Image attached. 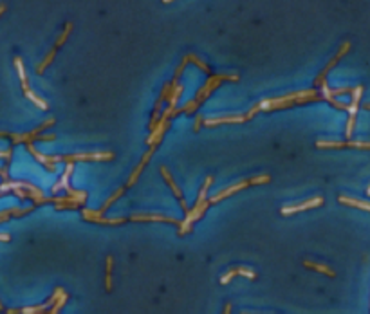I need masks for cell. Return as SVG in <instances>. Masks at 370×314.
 Here are the masks:
<instances>
[{
    "label": "cell",
    "mask_w": 370,
    "mask_h": 314,
    "mask_svg": "<svg viewBox=\"0 0 370 314\" xmlns=\"http://www.w3.org/2000/svg\"><path fill=\"white\" fill-rule=\"evenodd\" d=\"M222 81H239V74H217V76H210L208 78V81L203 85V87L197 91V94H195V98L193 100L197 101L199 105H203L204 101L210 98V94L213 91H215L217 87H219Z\"/></svg>",
    "instance_id": "1"
},
{
    "label": "cell",
    "mask_w": 370,
    "mask_h": 314,
    "mask_svg": "<svg viewBox=\"0 0 370 314\" xmlns=\"http://www.w3.org/2000/svg\"><path fill=\"white\" fill-rule=\"evenodd\" d=\"M112 152H94V154H72V155H51L52 164L58 163H76V161H112Z\"/></svg>",
    "instance_id": "2"
},
{
    "label": "cell",
    "mask_w": 370,
    "mask_h": 314,
    "mask_svg": "<svg viewBox=\"0 0 370 314\" xmlns=\"http://www.w3.org/2000/svg\"><path fill=\"white\" fill-rule=\"evenodd\" d=\"M350 96H352V101H350L349 108H347V112H349V121H347V128H345L347 137H350L352 132H354L356 116H358V108H359V100H361V96H363V85L354 87V91H352V94Z\"/></svg>",
    "instance_id": "3"
},
{
    "label": "cell",
    "mask_w": 370,
    "mask_h": 314,
    "mask_svg": "<svg viewBox=\"0 0 370 314\" xmlns=\"http://www.w3.org/2000/svg\"><path fill=\"white\" fill-rule=\"evenodd\" d=\"M208 206H210V203H208V201H204L203 204H195V206L188 211L186 217H184V220L181 222V226H179V235H181V237H184L186 233H190L193 222H195V220H199L201 217L206 213Z\"/></svg>",
    "instance_id": "4"
},
{
    "label": "cell",
    "mask_w": 370,
    "mask_h": 314,
    "mask_svg": "<svg viewBox=\"0 0 370 314\" xmlns=\"http://www.w3.org/2000/svg\"><path fill=\"white\" fill-rule=\"evenodd\" d=\"M54 118H47V120L44 121V123L40 125V127H36L35 130H31V132H27V134H11L9 137L13 139V143H27V145H31L33 141H36L38 139V135H40V132H44L45 128H49V127H52L54 125Z\"/></svg>",
    "instance_id": "5"
},
{
    "label": "cell",
    "mask_w": 370,
    "mask_h": 314,
    "mask_svg": "<svg viewBox=\"0 0 370 314\" xmlns=\"http://www.w3.org/2000/svg\"><path fill=\"white\" fill-rule=\"evenodd\" d=\"M130 220L132 222H168L177 227L183 222V220L175 219V217H166V215H161V213H135L130 217Z\"/></svg>",
    "instance_id": "6"
},
{
    "label": "cell",
    "mask_w": 370,
    "mask_h": 314,
    "mask_svg": "<svg viewBox=\"0 0 370 314\" xmlns=\"http://www.w3.org/2000/svg\"><path fill=\"white\" fill-rule=\"evenodd\" d=\"M349 51H350V42H347V40H345V42H343V44H341V47H339V51L334 54V58H332V60H330L329 64L325 65V69H323V71L320 72L318 76H316L315 85H318V87H322V85H325V83H327V81H325V78H327V74H329V72H330V69L334 67V65L338 64L339 60H341V56H345Z\"/></svg>",
    "instance_id": "7"
},
{
    "label": "cell",
    "mask_w": 370,
    "mask_h": 314,
    "mask_svg": "<svg viewBox=\"0 0 370 314\" xmlns=\"http://www.w3.org/2000/svg\"><path fill=\"white\" fill-rule=\"evenodd\" d=\"M81 219H83V220H91V222H96V224H105V226H118V224H125V222H127V219H125V217H118V219H105L101 211L87 210V208H85V210L81 211Z\"/></svg>",
    "instance_id": "8"
},
{
    "label": "cell",
    "mask_w": 370,
    "mask_h": 314,
    "mask_svg": "<svg viewBox=\"0 0 370 314\" xmlns=\"http://www.w3.org/2000/svg\"><path fill=\"white\" fill-rule=\"evenodd\" d=\"M323 204V197H315V199H309V201H305V203H296V204H291V206H283L282 208V211L280 213L282 215H295V213H298V211H303V210H310V208H318V206H322Z\"/></svg>",
    "instance_id": "9"
},
{
    "label": "cell",
    "mask_w": 370,
    "mask_h": 314,
    "mask_svg": "<svg viewBox=\"0 0 370 314\" xmlns=\"http://www.w3.org/2000/svg\"><path fill=\"white\" fill-rule=\"evenodd\" d=\"M247 186H251L249 181H240V183L233 184V186L224 188V190H220L219 193H215L213 197H210V199H208V203H210V204H217V203H220V201L226 199V197H230V195H235L237 191L244 190V188H247Z\"/></svg>",
    "instance_id": "10"
},
{
    "label": "cell",
    "mask_w": 370,
    "mask_h": 314,
    "mask_svg": "<svg viewBox=\"0 0 370 314\" xmlns=\"http://www.w3.org/2000/svg\"><path fill=\"white\" fill-rule=\"evenodd\" d=\"M155 148L157 147H150L148 148V152H145L143 154V159L139 161V164L134 168V172L130 174V177H128V183L125 184V188H130V186H134L135 183H137V179H139V175H141V172L145 170V166L148 164V161L152 159V155H154V152H155Z\"/></svg>",
    "instance_id": "11"
},
{
    "label": "cell",
    "mask_w": 370,
    "mask_h": 314,
    "mask_svg": "<svg viewBox=\"0 0 370 314\" xmlns=\"http://www.w3.org/2000/svg\"><path fill=\"white\" fill-rule=\"evenodd\" d=\"M246 114H237V116H220V118H208L204 120V127L208 128H213L217 125H222V123H246Z\"/></svg>",
    "instance_id": "12"
},
{
    "label": "cell",
    "mask_w": 370,
    "mask_h": 314,
    "mask_svg": "<svg viewBox=\"0 0 370 314\" xmlns=\"http://www.w3.org/2000/svg\"><path fill=\"white\" fill-rule=\"evenodd\" d=\"M235 276H246V278H249V280H255V271L253 269H249V267H233V269H230V271H226V273L222 274V278H220V283H224L226 286L230 280H233Z\"/></svg>",
    "instance_id": "13"
},
{
    "label": "cell",
    "mask_w": 370,
    "mask_h": 314,
    "mask_svg": "<svg viewBox=\"0 0 370 314\" xmlns=\"http://www.w3.org/2000/svg\"><path fill=\"white\" fill-rule=\"evenodd\" d=\"M27 150H29V154L35 157L38 163H42L45 166V170L47 172H51V174H54L56 172V164H52V161H51V155H45V154H42V152H38L36 150L33 145H27Z\"/></svg>",
    "instance_id": "14"
},
{
    "label": "cell",
    "mask_w": 370,
    "mask_h": 314,
    "mask_svg": "<svg viewBox=\"0 0 370 314\" xmlns=\"http://www.w3.org/2000/svg\"><path fill=\"white\" fill-rule=\"evenodd\" d=\"M177 81H179V80H172V81H168V83L163 87V91H161L159 98H157V103H155V110H157V112H161V107H163V103H164V101H168V98H170L172 91H174V89L177 87V85H179Z\"/></svg>",
    "instance_id": "15"
},
{
    "label": "cell",
    "mask_w": 370,
    "mask_h": 314,
    "mask_svg": "<svg viewBox=\"0 0 370 314\" xmlns=\"http://www.w3.org/2000/svg\"><path fill=\"white\" fill-rule=\"evenodd\" d=\"M303 266L309 267V269L318 271V273L325 274V276H329V278H334V276H336L334 269H332V267H329V266H325V264H318V262H310V260H303Z\"/></svg>",
    "instance_id": "16"
},
{
    "label": "cell",
    "mask_w": 370,
    "mask_h": 314,
    "mask_svg": "<svg viewBox=\"0 0 370 314\" xmlns=\"http://www.w3.org/2000/svg\"><path fill=\"white\" fill-rule=\"evenodd\" d=\"M339 203L347 204V206H352V208H359V210H365L370 211V203L368 201H361V199H352V197H345V195H339Z\"/></svg>",
    "instance_id": "17"
},
{
    "label": "cell",
    "mask_w": 370,
    "mask_h": 314,
    "mask_svg": "<svg viewBox=\"0 0 370 314\" xmlns=\"http://www.w3.org/2000/svg\"><path fill=\"white\" fill-rule=\"evenodd\" d=\"M159 170H161V174H163V177H164V181H166V184L172 188V191H174V195H175V197H177V199H179V201L183 199V191H181V188L177 186V184H175L174 177H172V175H170V172H168V168H166V166H161Z\"/></svg>",
    "instance_id": "18"
},
{
    "label": "cell",
    "mask_w": 370,
    "mask_h": 314,
    "mask_svg": "<svg viewBox=\"0 0 370 314\" xmlns=\"http://www.w3.org/2000/svg\"><path fill=\"white\" fill-rule=\"evenodd\" d=\"M72 172H74V166H72V163L67 164V168H65V174L62 175L60 183H56L54 186H52V193H58V190H62V188H69V179H71Z\"/></svg>",
    "instance_id": "19"
},
{
    "label": "cell",
    "mask_w": 370,
    "mask_h": 314,
    "mask_svg": "<svg viewBox=\"0 0 370 314\" xmlns=\"http://www.w3.org/2000/svg\"><path fill=\"white\" fill-rule=\"evenodd\" d=\"M199 107H201V105L197 103L195 100H190V101H186L183 107L175 108V110L172 112V118H175V116H179V114H195Z\"/></svg>",
    "instance_id": "20"
},
{
    "label": "cell",
    "mask_w": 370,
    "mask_h": 314,
    "mask_svg": "<svg viewBox=\"0 0 370 314\" xmlns=\"http://www.w3.org/2000/svg\"><path fill=\"white\" fill-rule=\"evenodd\" d=\"M22 89H24V94L27 96L29 100H31L33 103L36 105V107H38V108H42V110H47V108H49L47 101H45V100H42V98H38V96H36L35 92L31 91V87H29V85H27V87H22Z\"/></svg>",
    "instance_id": "21"
},
{
    "label": "cell",
    "mask_w": 370,
    "mask_h": 314,
    "mask_svg": "<svg viewBox=\"0 0 370 314\" xmlns=\"http://www.w3.org/2000/svg\"><path fill=\"white\" fill-rule=\"evenodd\" d=\"M181 94H183V85H177V87L172 91L170 98H168V108L175 110V107H177V103H179V100H181Z\"/></svg>",
    "instance_id": "22"
},
{
    "label": "cell",
    "mask_w": 370,
    "mask_h": 314,
    "mask_svg": "<svg viewBox=\"0 0 370 314\" xmlns=\"http://www.w3.org/2000/svg\"><path fill=\"white\" fill-rule=\"evenodd\" d=\"M125 193V186H121V188H118V190H116L114 191V193H112L110 195V199H107V201H105V204H103V206H101V213H105V211H107L108 210V208H110L112 206V204H114L116 203V201H118V199H120V197H121V195H123Z\"/></svg>",
    "instance_id": "23"
},
{
    "label": "cell",
    "mask_w": 370,
    "mask_h": 314,
    "mask_svg": "<svg viewBox=\"0 0 370 314\" xmlns=\"http://www.w3.org/2000/svg\"><path fill=\"white\" fill-rule=\"evenodd\" d=\"M112 264H114V256H107V274H105V289L107 293L112 291Z\"/></svg>",
    "instance_id": "24"
},
{
    "label": "cell",
    "mask_w": 370,
    "mask_h": 314,
    "mask_svg": "<svg viewBox=\"0 0 370 314\" xmlns=\"http://www.w3.org/2000/svg\"><path fill=\"white\" fill-rule=\"evenodd\" d=\"M71 31H72V24L69 22V24H65V29L60 33V36H58V40H56V44H54V49L58 51V49L62 47V45L67 42V38H69V35H71Z\"/></svg>",
    "instance_id": "25"
},
{
    "label": "cell",
    "mask_w": 370,
    "mask_h": 314,
    "mask_svg": "<svg viewBox=\"0 0 370 314\" xmlns=\"http://www.w3.org/2000/svg\"><path fill=\"white\" fill-rule=\"evenodd\" d=\"M54 56H56V49L52 47L51 51L47 52V56H45V58H44V62H42V64L38 65V67H36V72H38V74H42V72H44L45 69H47L49 65H51V62L54 60Z\"/></svg>",
    "instance_id": "26"
},
{
    "label": "cell",
    "mask_w": 370,
    "mask_h": 314,
    "mask_svg": "<svg viewBox=\"0 0 370 314\" xmlns=\"http://www.w3.org/2000/svg\"><path fill=\"white\" fill-rule=\"evenodd\" d=\"M318 148H347L345 141H316Z\"/></svg>",
    "instance_id": "27"
},
{
    "label": "cell",
    "mask_w": 370,
    "mask_h": 314,
    "mask_svg": "<svg viewBox=\"0 0 370 314\" xmlns=\"http://www.w3.org/2000/svg\"><path fill=\"white\" fill-rule=\"evenodd\" d=\"M188 60H190V62H193V64H195L197 67L201 69V71H204V72H206V74H211V69H210V65H208V64H204L203 60H199V58H197L195 54H188Z\"/></svg>",
    "instance_id": "28"
},
{
    "label": "cell",
    "mask_w": 370,
    "mask_h": 314,
    "mask_svg": "<svg viewBox=\"0 0 370 314\" xmlns=\"http://www.w3.org/2000/svg\"><path fill=\"white\" fill-rule=\"evenodd\" d=\"M247 181H249L251 186H253V184H266V183H269V181H271V175H267V174L255 175V177H251V179H247Z\"/></svg>",
    "instance_id": "29"
},
{
    "label": "cell",
    "mask_w": 370,
    "mask_h": 314,
    "mask_svg": "<svg viewBox=\"0 0 370 314\" xmlns=\"http://www.w3.org/2000/svg\"><path fill=\"white\" fill-rule=\"evenodd\" d=\"M81 204H78V203H62V204H54V208L58 211H62V210H78Z\"/></svg>",
    "instance_id": "30"
},
{
    "label": "cell",
    "mask_w": 370,
    "mask_h": 314,
    "mask_svg": "<svg viewBox=\"0 0 370 314\" xmlns=\"http://www.w3.org/2000/svg\"><path fill=\"white\" fill-rule=\"evenodd\" d=\"M11 154H13V150H11V148H8V150L0 152V157H2V159H6L9 163V161H11Z\"/></svg>",
    "instance_id": "31"
},
{
    "label": "cell",
    "mask_w": 370,
    "mask_h": 314,
    "mask_svg": "<svg viewBox=\"0 0 370 314\" xmlns=\"http://www.w3.org/2000/svg\"><path fill=\"white\" fill-rule=\"evenodd\" d=\"M56 135L54 134H47V135H38V139L36 141H54Z\"/></svg>",
    "instance_id": "32"
},
{
    "label": "cell",
    "mask_w": 370,
    "mask_h": 314,
    "mask_svg": "<svg viewBox=\"0 0 370 314\" xmlns=\"http://www.w3.org/2000/svg\"><path fill=\"white\" fill-rule=\"evenodd\" d=\"M0 177L4 181H8V177H9V174H8V166H0Z\"/></svg>",
    "instance_id": "33"
},
{
    "label": "cell",
    "mask_w": 370,
    "mask_h": 314,
    "mask_svg": "<svg viewBox=\"0 0 370 314\" xmlns=\"http://www.w3.org/2000/svg\"><path fill=\"white\" fill-rule=\"evenodd\" d=\"M203 118H201V114H197V118H195V127H193V130L195 132H199V128H201V123H203Z\"/></svg>",
    "instance_id": "34"
},
{
    "label": "cell",
    "mask_w": 370,
    "mask_h": 314,
    "mask_svg": "<svg viewBox=\"0 0 370 314\" xmlns=\"http://www.w3.org/2000/svg\"><path fill=\"white\" fill-rule=\"evenodd\" d=\"M11 240V235L9 233H0V242H9Z\"/></svg>",
    "instance_id": "35"
},
{
    "label": "cell",
    "mask_w": 370,
    "mask_h": 314,
    "mask_svg": "<svg viewBox=\"0 0 370 314\" xmlns=\"http://www.w3.org/2000/svg\"><path fill=\"white\" fill-rule=\"evenodd\" d=\"M179 204H181V208L184 210V213H188V211H190V210H188V204H186V201H184V199H181Z\"/></svg>",
    "instance_id": "36"
},
{
    "label": "cell",
    "mask_w": 370,
    "mask_h": 314,
    "mask_svg": "<svg viewBox=\"0 0 370 314\" xmlns=\"http://www.w3.org/2000/svg\"><path fill=\"white\" fill-rule=\"evenodd\" d=\"M224 314H231V303H226V307H224Z\"/></svg>",
    "instance_id": "37"
},
{
    "label": "cell",
    "mask_w": 370,
    "mask_h": 314,
    "mask_svg": "<svg viewBox=\"0 0 370 314\" xmlns=\"http://www.w3.org/2000/svg\"><path fill=\"white\" fill-rule=\"evenodd\" d=\"M8 135H11L9 132H0V137H8Z\"/></svg>",
    "instance_id": "38"
},
{
    "label": "cell",
    "mask_w": 370,
    "mask_h": 314,
    "mask_svg": "<svg viewBox=\"0 0 370 314\" xmlns=\"http://www.w3.org/2000/svg\"><path fill=\"white\" fill-rule=\"evenodd\" d=\"M365 108L366 110H370V103H365Z\"/></svg>",
    "instance_id": "39"
},
{
    "label": "cell",
    "mask_w": 370,
    "mask_h": 314,
    "mask_svg": "<svg viewBox=\"0 0 370 314\" xmlns=\"http://www.w3.org/2000/svg\"><path fill=\"white\" fill-rule=\"evenodd\" d=\"M0 310H4V305H2V302H0Z\"/></svg>",
    "instance_id": "40"
},
{
    "label": "cell",
    "mask_w": 370,
    "mask_h": 314,
    "mask_svg": "<svg viewBox=\"0 0 370 314\" xmlns=\"http://www.w3.org/2000/svg\"><path fill=\"white\" fill-rule=\"evenodd\" d=\"M366 195H370V186H368V190H366Z\"/></svg>",
    "instance_id": "41"
},
{
    "label": "cell",
    "mask_w": 370,
    "mask_h": 314,
    "mask_svg": "<svg viewBox=\"0 0 370 314\" xmlns=\"http://www.w3.org/2000/svg\"><path fill=\"white\" fill-rule=\"evenodd\" d=\"M242 314H249V312H242Z\"/></svg>",
    "instance_id": "42"
}]
</instances>
